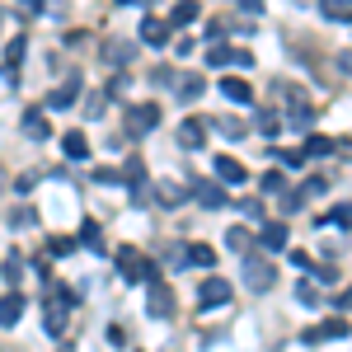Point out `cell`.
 <instances>
[{"label": "cell", "mask_w": 352, "mask_h": 352, "mask_svg": "<svg viewBox=\"0 0 352 352\" xmlns=\"http://www.w3.org/2000/svg\"><path fill=\"white\" fill-rule=\"evenodd\" d=\"M118 272H122L127 282H155V263H151L141 249H132V244L118 249Z\"/></svg>", "instance_id": "6da1fadb"}, {"label": "cell", "mask_w": 352, "mask_h": 352, "mask_svg": "<svg viewBox=\"0 0 352 352\" xmlns=\"http://www.w3.org/2000/svg\"><path fill=\"white\" fill-rule=\"evenodd\" d=\"M43 324H47V333H52V338H61V333H66V324H71V292H52Z\"/></svg>", "instance_id": "7a4b0ae2"}, {"label": "cell", "mask_w": 352, "mask_h": 352, "mask_svg": "<svg viewBox=\"0 0 352 352\" xmlns=\"http://www.w3.org/2000/svg\"><path fill=\"white\" fill-rule=\"evenodd\" d=\"M244 282H249V292H272L277 272H272V263H263V258H244Z\"/></svg>", "instance_id": "3957f363"}, {"label": "cell", "mask_w": 352, "mask_h": 352, "mask_svg": "<svg viewBox=\"0 0 352 352\" xmlns=\"http://www.w3.org/2000/svg\"><path fill=\"white\" fill-rule=\"evenodd\" d=\"M155 127H160V109H155V104L132 109V122H127V132H132V136H146V132H155Z\"/></svg>", "instance_id": "277c9868"}, {"label": "cell", "mask_w": 352, "mask_h": 352, "mask_svg": "<svg viewBox=\"0 0 352 352\" xmlns=\"http://www.w3.org/2000/svg\"><path fill=\"white\" fill-rule=\"evenodd\" d=\"M146 305H151V315H155V320H164V315H169V310H174V292H169V287H164L160 277H155V282H151V296H146Z\"/></svg>", "instance_id": "5b68a950"}, {"label": "cell", "mask_w": 352, "mask_h": 352, "mask_svg": "<svg viewBox=\"0 0 352 352\" xmlns=\"http://www.w3.org/2000/svg\"><path fill=\"white\" fill-rule=\"evenodd\" d=\"M76 94H80V76H66V80L47 94V109H71V104H76Z\"/></svg>", "instance_id": "8992f818"}, {"label": "cell", "mask_w": 352, "mask_h": 352, "mask_svg": "<svg viewBox=\"0 0 352 352\" xmlns=\"http://www.w3.org/2000/svg\"><path fill=\"white\" fill-rule=\"evenodd\" d=\"M197 296H202V305H226V300H230V282L212 272V277L202 282V292H197Z\"/></svg>", "instance_id": "52a82bcc"}, {"label": "cell", "mask_w": 352, "mask_h": 352, "mask_svg": "<svg viewBox=\"0 0 352 352\" xmlns=\"http://www.w3.org/2000/svg\"><path fill=\"white\" fill-rule=\"evenodd\" d=\"M202 141H207V127H202V118H184V122H179V146H184V151H197Z\"/></svg>", "instance_id": "ba28073f"}, {"label": "cell", "mask_w": 352, "mask_h": 352, "mask_svg": "<svg viewBox=\"0 0 352 352\" xmlns=\"http://www.w3.org/2000/svg\"><path fill=\"white\" fill-rule=\"evenodd\" d=\"M19 320H24V296H19V292H5V296H0V324L14 329Z\"/></svg>", "instance_id": "9c48e42d"}, {"label": "cell", "mask_w": 352, "mask_h": 352, "mask_svg": "<svg viewBox=\"0 0 352 352\" xmlns=\"http://www.w3.org/2000/svg\"><path fill=\"white\" fill-rule=\"evenodd\" d=\"M141 43L164 47V43H169V24H164V19H155V14H146V19H141Z\"/></svg>", "instance_id": "30bf717a"}, {"label": "cell", "mask_w": 352, "mask_h": 352, "mask_svg": "<svg viewBox=\"0 0 352 352\" xmlns=\"http://www.w3.org/2000/svg\"><path fill=\"white\" fill-rule=\"evenodd\" d=\"M24 136H28V141H47V136H52V127H47L43 109H28L24 113Z\"/></svg>", "instance_id": "8fae6325"}, {"label": "cell", "mask_w": 352, "mask_h": 352, "mask_svg": "<svg viewBox=\"0 0 352 352\" xmlns=\"http://www.w3.org/2000/svg\"><path fill=\"white\" fill-rule=\"evenodd\" d=\"M99 56H104L109 66H122V61H132V56H136V43H122V38H118V43H104Z\"/></svg>", "instance_id": "7c38bea8"}, {"label": "cell", "mask_w": 352, "mask_h": 352, "mask_svg": "<svg viewBox=\"0 0 352 352\" xmlns=\"http://www.w3.org/2000/svg\"><path fill=\"white\" fill-rule=\"evenodd\" d=\"M61 151H66V160H89V136L85 132H66L61 136Z\"/></svg>", "instance_id": "4fadbf2b"}, {"label": "cell", "mask_w": 352, "mask_h": 352, "mask_svg": "<svg viewBox=\"0 0 352 352\" xmlns=\"http://www.w3.org/2000/svg\"><path fill=\"white\" fill-rule=\"evenodd\" d=\"M320 338H348V320H324L320 329L305 333V343H320Z\"/></svg>", "instance_id": "5bb4252c"}, {"label": "cell", "mask_w": 352, "mask_h": 352, "mask_svg": "<svg viewBox=\"0 0 352 352\" xmlns=\"http://www.w3.org/2000/svg\"><path fill=\"white\" fill-rule=\"evenodd\" d=\"M184 258H188L192 268H217V249H212V244H188Z\"/></svg>", "instance_id": "9a60e30c"}, {"label": "cell", "mask_w": 352, "mask_h": 352, "mask_svg": "<svg viewBox=\"0 0 352 352\" xmlns=\"http://www.w3.org/2000/svg\"><path fill=\"white\" fill-rule=\"evenodd\" d=\"M19 61H24V38H10V47H5V80L10 85L19 76Z\"/></svg>", "instance_id": "2e32d148"}, {"label": "cell", "mask_w": 352, "mask_h": 352, "mask_svg": "<svg viewBox=\"0 0 352 352\" xmlns=\"http://www.w3.org/2000/svg\"><path fill=\"white\" fill-rule=\"evenodd\" d=\"M258 244H263V249H287V226H282V221L263 226V230H258Z\"/></svg>", "instance_id": "e0dca14e"}, {"label": "cell", "mask_w": 352, "mask_h": 352, "mask_svg": "<svg viewBox=\"0 0 352 352\" xmlns=\"http://www.w3.org/2000/svg\"><path fill=\"white\" fill-rule=\"evenodd\" d=\"M155 202H160V207H179V202H184V188H179L174 179H164L160 188H155Z\"/></svg>", "instance_id": "ac0fdd59"}, {"label": "cell", "mask_w": 352, "mask_h": 352, "mask_svg": "<svg viewBox=\"0 0 352 352\" xmlns=\"http://www.w3.org/2000/svg\"><path fill=\"white\" fill-rule=\"evenodd\" d=\"M217 174L226 179V184H240V179H244V164L230 160V155H217Z\"/></svg>", "instance_id": "d6986e66"}, {"label": "cell", "mask_w": 352, "mask_h": 352, "mask_svg": "<svg viewBox=\"0 0 352 352\" xmlns=\"http://www.w3.org/2000/svg\"><path fill=\"white\" fill-rule=\"evenodd\" d=\"M221 89H226V99H235V104H249V99H254L249 80H221Z\"/></svg>", "instance_id": "ffe728a7"}, {"label": "cell", "mask_w": 352, "mask_h": 352, "mask_svg": "<svg viewBox=\"0 0 352 352\" xmlns=\"http://www.w3.org/2000/svg\"><path fill=\"white\" fill-rule=\"evenodd\" d=\"M197 202H202V207H226V192H221L217 184H197Z\"/></svg>", "instance_id": "44dd1931"}, {"label": "cell", "mask_w": 352, "mask_h": 352, "mask_svg": "<svg viewBox=\"0 0 352 352\" xmlns=\"http://www.w3.org/2000/svg\"><path fill=\"white\" fill-rule=\"evenodd\" d=\"M197 94H202V80H197V76H179V99H184V104H192Z\"/></svg>", "instance_id": "7402d4cb"}, {"label": "cell", "mask_w": 352, "mask_h": 352, "mask_svg": "<svg viewBox=\"0 0 352 352\" xmlns=\"http://www.w3.org/2000/svg\"><path fill=\"white\" fill-rule=\"evenodd\" d=\"M80 244H85V249H104V235H99L94 221H85V226H80Z\"/></svg>", "instance_id": "603a6c76"}, {"label": "cell", "mask_w": 352, "mask_h": 352, "mask_svg": "<svg viewBox=\"0 0 352 352\" xmlns=\"http://www.w3.org/2000/svg\"><path fill=\"white\" fill-rule=\"evenodd\" d=\"M329 151H333V141H329V136H310V141H305V151H300V155H305V160H310V155H329Z\"/></svg>", "instance_id": "cb8c5ba5"}, {"label": "cell", "mask_w": 352, "mask_h": 352, "mask_svg": "<svg viewBox=\"0 0 352 352\" xmlns=\"http://www.w3.org/2000/svg\"><path fill=\"white\" fill-rule=\"evenodd\" d=\"M226 61H230V47L226 43H212L207 47V66H226Z\"/></svg>", "instance_id": "d4e9b609"}, {"label": "cell", "mask_w": 352, "mask_h": 352, "mask_svg": "<svg viewBox=\"0 0 352 352\" xmlns=\"http://www.w3.org/2000/svg\"><path fill=\"white\" fill-rule=\"evenodd\" d=\"M10 226H14V230H24V226H38V212H33V207H19V212L10 217Z\"/></svg>", "instance_id": "484cf974"}, {"label": "cell", "mask_w": 352, "mask_h": 352, "mask_svg": "<svg viewBox=\"0 0 352 352\" xmlns=\"http://www.w3.org/2000/svg\"><path fill=\"white\" fill-rule=\"evenodd\" d=\"M324 14H329V19H352V5H348V0H329Z\"/></svg>", "instance_id": "4316f807"}, {"label": "cell", "mask_w": 352, "mask_h": 352, "mask_svg": "<svg viewBox=\"0 0 352 352\" xmlns=\"http://www.w3.org/2000/svg\"><path fill=\"white\" fill-rule=\"evenodd\" d=\"M217 127H221L226 136H244V132H249V122H240V118H221Z\"/></svg>", "instance_id": "83f0119b"}, {"label": "cell", "mask_w": 352, "mask_h": 352, "mask_svg": "<svg viewBox=\"0 0 352 352\" xmlns=\"http://www.w3.org/2000/svg\"><path fill=\"white\" fill-rule=\"evenodd\" d=\"M296 300H300V305H315V300H320V287H315V282H300V287H296Z\"/></svg>", "instance_id": "f1b7e54d"}, {"label": "cell", "mask_w": 352, "mask_h": 352, "mask_svg": "<svg viewBox=\"0 0 352 352\" xmlns=\"http://www.w3.org/2000/svg\"><path fill=\"white\" fill-rule=\"evenodd\" d=\"M192 19H197V5H192V0H184V5L174 10V24H192Z\"/></svg>", "instance_id": "f546056e"}, {"label": "cell", "mask_w": 352, "mask_h": 352, "mask_svg": "<svg viewBox=\"0 0 352 352\" xmlns=\"http://www.w3.org/2000/svg\"><path fill=\"white\" fill-rule=\"evenodd\" d=\"M315 122V113L305 109V104H296V113H292V127H310Z\"/></svg>", "instance_id": "4dcf8cb0"}, {"label": "cell", "mask_w": 352, "mask_h": 352, "mask_svg": "<svg viewBox=\"0 0 352 352\" xmlns=\"http://www.w3.org/2000/svg\"><path fill=\"white\" fill-rule=\"evenodd\" d=\"M263 188H268V192H282V188H287V179L272 169V174H263Z\"/></svg>", "instance_id": "1f68e13d"}, {"label": "cell", "mask_w": 352, "mask_h": 352, "mask_svg": "<svg viewBox=\"0 0 352 352\" xmlns=\"http://www.w3.org/2000/svg\"><path fill=\"white\" fill-rule=\"evenodd\" d=\"M127 179H132V188H136V184L146 179V164H141V160H127Z\"/></svg>", "instance_id": "d6a6232c"}, {"label": "cell", "mask_w": 352, "mask_h": 352, "mask_svg": "<svg viewBox=\"0 0 352 352\" xmlns=\"http://www.w3.org/2000/svg\"><path fill=\"white\" fill-rule=\"evenodd\" d=\"M277 160H282V164H292V169H300V164H305V155H300V151H282Z\"/></svg>", "instance_id": "836d02e7"}, {"label": "cell", "mask_w": 352, "mask_h": 352, "mask_svg": "<svg viewBox=\"0 0 352 352\" xmlns=\"http://www.w3.org/2000/svg\"><path fill=\"white\" fill-rule=\"evenodd\" d=\"M310 272H315V282H324V287H329V282H338V272H333V268H310Z\"/></svg>", "instance_id": "e575fe53"}, {"label": "cell", "mask_w": 352, "mask_h": 352, "mask_svg": "<svg viewBox=\"0 0 352 352\" xmlns=\"http://www.w3.org/2000/svg\"><path fill=\"white\" fill-rule=\"evenodd\" d=\"M329 221H333V226H352V207H338Z\"/></svg>", "instance_id": "d590c367"}, {"label": "cell", "mask_w": 352, "mask_h": 352, "mask_svg": "<svg viewBox=\"0 0 352 352\" xmlns=\"http://www.w3.org/2000/svg\"><path fill=\"white\" fill-rule=\"evenodd\" d=\"M240 207H244V217H249V221H263V207H258V202H240Z\"/></svg>", "instance_id": "8d00e7d4"}, {"label": "cell", "mask_w": 352, "mask_h": 352, "mask_svg": "<svg viewBox=\"0 0 352 352\" xmlns=\"http://www.w3.org/2000/svg\"><path fill=\"white\" fill-rule=\"evenodd\" d=\"M338 305H343V310H352V287L343 292V296H338Z\"/></svg>", "instance_id": "74e56055"}, {"label": "cell", "mask_w": 352, "mask_h": 352, "mask_svg": "<svg viewBox=\"0 0 352 352\" xmlns=\"http://www.w3.org/2000/svg\"><path fill=\"white\" fill-rule=\"evenodd\" d=\"M56 352H76V348H71V343H61V348H56Z\"/></svg>", "instance_id": "f35d334b"}, {"label": "cell", "mask_w": 352, "mask_h": 352, "mask_svg": "<svg viewBox=\"0 0 352 352\" xmlns=\"http://www.w3.org/2000/svg\"><path fill=\"white\" fill-rule=\"evenodd\" d=\"M0 352H10V348H0Z\"/></svg>", "instance_id": "ab89813d"}, {"label": "cell", "mask_w": 352, "mask_h": 352, "mask_svg": "<svg viewBox=\"0 0 352 352\" xmlns=\"http://www.w3.org/2000/svg\"><path fill=\"white\" fill-rule=\"evenodd\" d=\"M0 179H5V174H0Z\"/></svg>", "instance_id": "60d3db41"}]
</instances>
